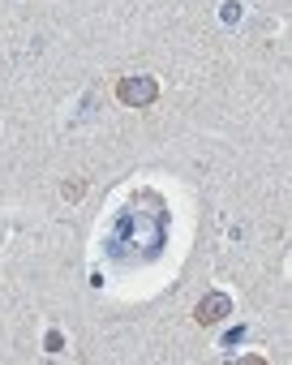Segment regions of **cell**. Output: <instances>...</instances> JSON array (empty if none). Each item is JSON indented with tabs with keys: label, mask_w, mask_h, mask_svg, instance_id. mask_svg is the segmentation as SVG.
I'll return each mask as SVG.
<instances>
[{
	"label": "cell",
	"mask_w": 292,
	"mask_h": 365,
	"mask_svg": "<svg viewBox=\"0 0 292 365\" xmlns=\"http://www.w3.org/2000/svg\"><path fill=\"white\" fill-rule=\"evenodd\" d=\"M82 190H86L82 180H69V185H65V198H82Z\"/></svg>",
	"instance_id": "277c9868"
},
{
	"label": "cell",
	"mask_w": 292,
	"mask_h": 365,
	"mask_svg": "<svg viewBox=\"0 0 292 365\" xmlns=\"http://www.w3.org/2000/svg\"><path fill=\"white\" fill-rule=\"evenodd\" d=\"M43 348H48V352H61V348H65V335H61V331H48V335H43Z\"/></svg>",
	"instance_id": "3957f363"
},
{
	"label": "cell",
	"mask_w": 292,
	"mask_h": 365,
	"mask_svg": "<svg viewBox=\"0 0 292 365\" xmlns=\"http://www.w3.org/2000/svg\"><path fill=\"white\" fill-rule=\"evenodd\" d=\"M116 99H120L125 108H151V103L160 99V82H155L151 73H129V78L116 82Z\"/></svg>",
	"instance_id": "6da1fadb"
},
{
	"label": "cell",
	"mask_w": 292,
	"mask_h": 365,
	"mask_svg": "<svg viewBox=\"0 0 292 365\" xmlns=\"http://www.w3.org/2000/svg\"><path fill=\"white\" fill-rule=\"evenodd\" d=\"M194 314H198V322H202V327H215L219 318H228V314H232V297H228V292H207V297L198 301V309H194Z\"/></svg>",
	"instance_id": "7a4b0ae2"
}]
</instances>
